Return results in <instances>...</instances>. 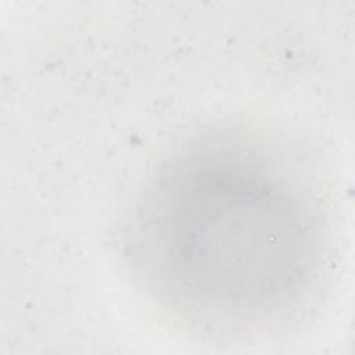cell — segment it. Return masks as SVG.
<instances>
[{"mask_svg":"<svg viewBox=\"0 0 355 355\" xmlns=\"http://www.w3.org/2000/svg\"><path fill=\"white\" fill-rule=\"evenodd\" d=\"M155 245L175 287L223 311L266 308L305 275L311 226L273 175L241 157L216 155L168 183L154 220Z\"/></svg>","mask_w":355,"mask_h":355,"instance_id":"6da1fadb","label":"cell"}]
</instances>
